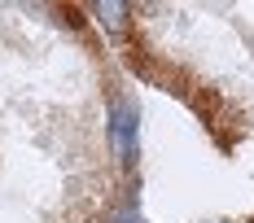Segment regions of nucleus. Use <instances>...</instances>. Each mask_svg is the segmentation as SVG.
I'll return each instance as SVG.
<instances>
[{
  "label": "nucleus",
  "mask_w": 254,
  "mask_h": 223,
  "mask_svg": "<svg viewBox=\"0 0 254 223\" xmlns=\"http://www.w3.org/2000/svg\"><path fill=\"white\" fill-rule=\"evenodd\" d=\"M110 140L119 149V158H123V167L136 162V110L127 105V101H110Z\"/></svg>",
  "instance_id": "nucleus-1"
},
{
  "label": "nucleus",
  "mask_w": 254,
  "mask_h": 223,
  "mask_svg": "<svg viewBox=\"0 0 254 223\" xmlns=\"http://www.w3.org/2000/svg\"><path fill=\"white\" fill-rule=\"evenodd\" d=\"M92 13H97V22H101L114 40H127V31H131V18H127L131 9H127V4H119V0H101Z\"/></svg>",
  "instance_id": "nucleus-2"
}]
</instances>
